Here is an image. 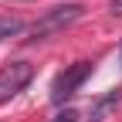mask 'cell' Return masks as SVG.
Returning <instances> with one entry per match:
<instances>
[{
  "instance_id": "1",
  "label": "cell",
  "mask_w": 122,
  "mask_h": 122,
  "mask_svg": "<svg viewBox=\"0 0 122 122\" xmlns=\"http://www.w3.org/2000/svg\"><path fill=\"white\" fill-rule=\"evenodd\" d=\"M85 14V4H78V0H71V4H58L51 10H44L41 17L27 27V41H48L54 34H61L65 27H71L75 20H81Z\"/></svg>"
},
{
  "instance_id": "5",
  "label": "cell",
  "mask_w": 122,
  "mask_h": 122,
  "mask_svg": "<svg viewBox=\"0 0 122 122\" xmlns=\"http://www.w3.org/2000/svg\"><path fill=\"white\" fill-rule=\"evenodd\" d=\"M24 20L20 17H0V41H10V37H17V34H24Z\"/></svg>"
},
{
  "instance_id": "2",
  "label": "cell",
  "mask_w": 122,
  "mask_h": 122,
  "mask_svg": "<svg viewBox=\"0 0 122 122\" xmlns=\"http://www.w3.org/2000/svg\"><path fill=\"white\" fill-rule=\"evenodd\" d=\"M88 75H92V61H75V65H68L51 81V102L54 105H65V98H71L75 92L88 81Z\"/></svg>"
},
{
  "instance_id": "6",
  "label": "cell",
  "mask_w": 122,
  "mask_h": 122,
  "mask_svg": "<svg viewBox=\"0 0 122 122\" xmlns=\"http://www.w3.org/2000/svg\"><path fill=\"white\" fill-rule=\"evenodd\" d=\"M48 122H78V112H75V109H61V112L51 115Z\"/></svg>"
},
{
  "instance_id": "4",
  "label": "cell",
  "mask_w": 122,
  "mask_h": 122,
  "mask_svg": "<svg viewBox=\"0 0 122 122\" xmlns=\"http://www.w3.org/2000/svg\"><path fill=\"white\" fill-rule=\"evenodd\" d=\"M119 102H122V92H119V88H109L105 95H98L95 102H92V109H88V119H85V122H105V119L119 109Z\"/></svg>"
},
{
  "instance_id": "7",
  "label": "cell",
  "mask_w": 122,
  "mask_h": 122,
  "mask_svg": "<svg viewBox=\"0 0 122 122\" xmlns=\"http://www.w3.org/2000/svg\"><path fill=\"white\" fill-rule=\"evenodd\" d=\"M109 10L115 14V17H122V0H109Z\"/></svg>"
},
{
  "instance_id": "3",
  "label": "cell",
  "mask_w": 122,
  "mask_h": 122,
  "mask_svg": "<svg viewBox=\"0 0 122 122\" xmlns=\"http://www.w3.org/2000/svg\"><path fill=\"white\" fill-rule=\"evenodd\" d=\"M34 81V65L30 61H10V65L0 68V102H10L14 95Z\"/></svg>"
}]
</instances>
